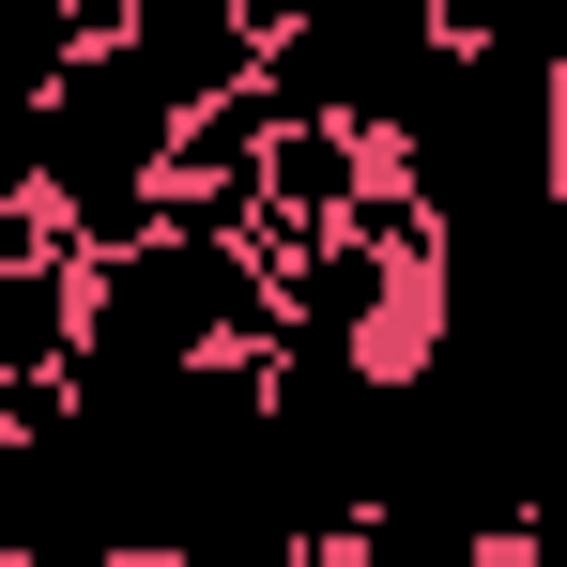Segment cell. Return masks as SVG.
I'll return each instance as SVG.
<instances>
[{
  "instance_id": "6da1fadb",
  "label": "cell",
  "mask_w": 567,
  "mask_h": 567,
  "mask_svg": "<svg viewBox=\"0 0 567 567\" xmlns=\"http://www.w3.org/2000/svg\"><path fill=\"white\" fill-rule=\"evenodd\" d=\"M169 123H185V93L138 62V31H93V47L62 62V93H47V123H31V199L62 215V246H78V261L154 230Z\"/></svg>"
},
{
  "instance_id": "7a4b0ae2",
  "label": "cell",
  "mask_w": 567,
  "mask_h": 567,
  "mask_svg": "<svg viewBox=\"0 0 567 567\" xmlns=\"http://www.w3.org/2000/svg\"><path fill=\"white\" fill-rule=\"evenodd\" d=\"M369 169H383L369 123H277V138H261V230H246V246L277 261V246H307V230H338V215L369 199Z\"/></svg>"
},
{
  "instance_id": "3957f363",
  "label": "cell",
  "mask_w": 567,
  "mask_h": 567,
  "mask_svg": "<svg viewBox=\"0 0 567 567\" xmlns=\"http://www.w3.org/2000/svg\"><path fill=\"white\" fill-rule=\"evenodd\" d=\"M78 353V246H0V383Z\"/></svg>"
},
{
  "instance_id": "277c9868",
  "label": "cell",
  "mask_w": 567,
  "mask_h": 567,
  "mask_svg": "<svg viewBox=\"0 0 567 567\" xmlns=\"http://www.w3.org/2000/svg\"><path fill=\"white\" fill-rule=\"evenodd\" d=\"M506 16H522V0H430V31H445V47H475V31H506Z\"/></svg>"
},
{
  "instance_id": "5b68a950",
  "label": "cell",
  "mask_w": 567,
  "mask_h": 567,
  "mask_svg": "<svg viewBox=\"0 0 567 567\" xmlns=\"http://www.w3.org/2000/svg\"><path fill=\"white\" fill-rule=\"evenodd\" d=\"M553 199H567V47H553Z\"/></svg>"
}]
</instances>
